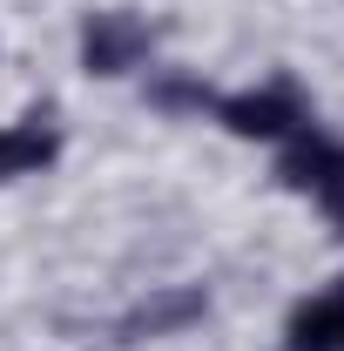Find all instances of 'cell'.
<instances>
[{
  "mask_svg": "<svg viewBox=\"0 0 344 351\" xmlns=\"http://www.w3.org/2000/svg\"><path fill=\"white\" fill-rule=\"evenodd\" d=\"M216 115L230 122L236 135H304L310 129V108H304V95H297V82H270V88H257V95H223L216 101Z\"/></svg>",
  "mask_w": 344,
  "mask_h": 351,
  "instance_id": "cell-1",
  "label": "cell"
},
{
  "mask_svg": "<svg viewBox=\"0 0 344 351\" xmlns=\"http://www.w3.org/2000/svg\"><path fill=\"white\" fill-rule=\"evenodd\" d=\"M277 176H284L291 189L324 196V210H331V217H338V230H344V142H324L317 129L291 135V149H284Z\"/></svg>",
  "mask_w": 344,
  "mask_h": 351,
  "instance_id": "cell-2",
  "label": "cell"
},
{
  "mask_svg": "<svg viewBox=\"0 0 344 351\" xmlns=\"http://www.w3.org/2000/svg\"><path fill=\"white\" fill-rule=\"evenodd\" d=\"M149 47H156V34H149V21H135V14H95L82 27L88 75H129V68L149 61Z\"/></svg>",
  "mask_w": 344,
  "mask_h": 351,
  "instance_id": "cell-3",
  "label": "cell"
},
{
  "mask_svg": "<svg viewBox=\"0 0 344 351\" xmlns=\"http://www.w3.org/2000/svg\"><path fill=\"white\" fill-rule=\"evenodd\" d=\"M210 311V298L196 291V284H182V291H162V298H149V304H135L122 324H115V338H169V331H182V324H196Z\"/></svg>",
  "mask_w": 344,
  "mask_h": 351,
  "instance_id": "cell-4",
  "label": "cell"
},
{
  "mask_svg": "<svg viewBox=\"0 0 344 351\" xmlns=\"http://www.w3.org/2000/svg\"><path fill=\"white\" fill-rule=\"evenodd\" d=\"M284 351H344V291H324V298L291 311Z\"/></svg>",
  "mask_w": 344,
  "mask_h": 351,
  "instance_id": "cell-5",
  "label": "cell"
},
{
  "mask_svg": "<svg viewBox=\"0 0 344 351\" xmlns=\"http://www.w3.org/2000/svg\"><path fill=\"white\" fill-rule=\"evenodd\" d=\"M41 162H54V129H41V115H27L21 129H0V182L41 169Z\"/></svg>",
  "mask_w": 344,
  "mask_h": 351,
  "instance_id": "cell-6",
  "label": "cell"
},
{
  "mask_svg": "<svg viewBox=\"0 0 344 351\" xmlns=\"http://www.w3.org/2000/svg\"><path fill=\"white\" fill-rule=\"evenodd\" d=\"M156 101L162 108H216V95L203 82H156Z\"/></svg>",
  "mask_w": 344,
  "mask_h": 351,
  "instance_id": "cell-7",
  "label": "cell"
},
{
  "mask_svg": "<svg viewBox=\"0 0 344 351\" xmlns=\"http://www.w3.org/2000/svg\"><path fill=\"white\" fill-rule=\"evenodd\" d=\"M338 291H344V284H338Z\"/></svg>",
  "mask_w": 344,
  "mask_h": 351,
  "instance_id": "cell-8",
  "label": "cell"
}]
</instances>
